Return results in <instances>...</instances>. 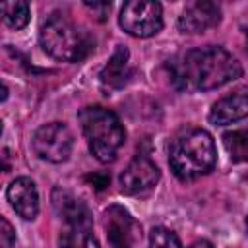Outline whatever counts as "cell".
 Here are the masks:
<instances>
[{"label": "cell", "mask_w": 248, "mask_h": 248, "mask_svg": "<svg viewBox=\"0 0 248 248\" xmlns=\"http://www.w3.org/2000/svg\"><path fill=\"white\" fill-rule=\"evenodd\" d=\"M58 248H101L91 225H68L58 238Z\"/></svg>", "instance_id": "14"}, {"label": "cell", "mask_w": 248, "mask_h": 248, "mask_svg": "<svg viewBox=\"0 0 248 248\" xmlns=\"http://www.w3.org/2000/svg\"><path fill=\"white\" fill-rule=\"evenodd\" d=\"M190 248H213V244L209 240H196Z\"/></svg>", "instance_id": "20"}, {"label": "cell", "mask_w": 248, "mask_h": 248, "mask_svg": "<svg viewBox=\"0 0 248 248\" xmlns=\"http://www.w3.org/2000/svg\"><path fill=\"white\" fill-rule=\"evenodd\" d=\"M107 234L112 248H134L141 238L140 225L122 207H110L107 211Z\"/></svg>", "instance_id": "9"}, {"label": "cell", "mask_w": 248, "mask_h": 248, "mask_svg": "<svg viewBox=\"0 0 248 248\" xmlns=\"http://www.w3.org/2000/svg\"><path fill=\"white\" fill-rule=\"evenodd\" d=\"M159 178H161L159 167L147 155L138 153L122 170L120 186H122V192L128 196H145L155 188Z\"/></svg>", "instance_id": "7"}, {"label": "cell", "mask_w": 248, "mask_h": 248, "mask_svg": "<svg viewBox=\"0 0 248 248\" xmlns=\"http://www.w3.org/2000/svg\"><path fill=\"white\" fill-rule=\"evenodd\" d=\"M78 118H79V124H81V130L87 140L91 155L101 163L114 161V157L126 138L120 118L112 110H108L101 105L83 107L79 110Z\"/></svg>", "instance_id": "3"}, {"label": "cell", "mask_w": 248, "mask_h": 248, "mask_svg": "<svg viewBox=\"0 0 248 248\" xmlns=\"http://www.w3.org/2000/svg\"><path fill=\"white\" fill-rule=\"evenodd\" d=\"M39 43L48 56L60 62H79L93 46L91 37L62 14H52L43 21Z\"/></svg>", "instance_id": "4"}, {"label": "cell", "mask_w": 248, "mask_h": 248, "mask_svg": "<svg viewBox=\"0 0 248 248\" xmlns=\"http://www.w3.org/2000/svg\"><path fill=\"white\" fill-rule=\"evenodd\" d=\"M2 19L12 29H23L29 23V4L27 2H4L0 6Z\"/></svg>", "instance_id": "16"}, {"label": "cell", "mask_w": 248, "mask_h": 248, "mask_svg": "<svg viewBox=\"0 0 248 248\" xmlns=\"http://www.w3.org/2000/svg\"><path fill=\"white\" fill-rule=\"evenodd\" d=\"M221 21V8L209 0H198L190 4L178 17V29L182 33H203Z\"/></svg>", "instance_id": "8"}, {"label": "cell", "mask_w": 248, "mask_h": 248, "mask_svg": "<svg viewBox=\"0 0 248 248\" xmlns=\"http://www.w3.org/2000/svg\"><path fill=\"white\" fill-rule=\"evenodd\" d=\"M120 27L132 37H151L163 27V6L149 0H132L126 2L118 16Z\"/></svg>", "instance_id": "5"}, {"label": "cell", "mask_w": 248, "mask_h": 248, "mask_svg": "<svg viewBox=\"0 0 248 248\" xmlns=\"http://www.w3.org/2000/svg\"><path fill=\"white\" fill-rule=\"evenodd\" d=\"M215 161V141L203 128H184L172 138L169 145L170 170L182 182H190L211 172Z\"/></svg>", "instance_id": "2"}, {"label": "cell", "mask_w": 248, "mask_h": 248, "mask_svg": "<svg viewBox=\"0 0 248 248\" xmlns=\"http://www.w3.org/2000/svg\"><path fill=\"white\" fill-rule=\"evenodd\" d=\"M85 8H89L91 12H97L99 14V19L103 21L105 19V14L110 10V4H97V2L95 4H89V2H85Z\"/></svg>", "instance_id": "19"}, {"label": "cell", "mask_w": 248, "mask_h": 248, "mask_svg": "<svg viewBox=\"0 0 248 248\" xmlns=\"http://www.w3.org/2000/svg\"><path fill=\"white\" fill-rule=\"evenodd\" d=\"M128 48L118 45L116 50L112 52L110 60L107 62V66L103 68L101 72V81L112 89H118L126 83L128 76H130V70H128Z\"/></svg>", "instance_id": "13"}, {"label": "cell", "mask_w": 248, "mask_h": 248, "mask_svg": "<svg viewBox=\"0 0 248 248\" xmlns=\"http://www.w3.org/2000/svg\"><path fill=\"white\" fill-rule=\"evenodd\" d=\"M246 52H248V29H246Z\"/></svg>", "instance_id": "21"}, {"label": "cell", "mask_w": 248, "mask_h": 248, "mask_svg": "<svg viewBox=\"0 0 248 248\" xmlns=\"http://www.w3.org/2000/svg\"><path fill=\"white\" fill-rule=\"evenodd\" d=\"M170 78L180 89L209 91L242 76L240 62L223 46L207 45L190 48L169 64Z\"/></svg>", "instance_id": "1"}, {"label": "cell", "mask_w": 248, "mask_h": 248, "mask_svg": "<svg viewBox=\"0 0 248 248\" xmlns=\"http://www.w3.org/2000/svg\"><path fill=\"white\" fill-rule=\"evenodd\" d=\"M246 227H248V219H246Z\"/></svg>", "instance_id": "22"}, {"label": "cell", "mask_w": 248, "mask_h": 248, "mask_svg": "<svg viewBox=\"0 0 248 248\" xmlns=\"http://www.w3.org/2000/svg\"><path fill=\"white\" fill-rule=\"evenodd\" d=\"M14 246H16L14 227L6 217H0V248H14Z\"/></svg>", "instance_id": "18"}, {"label": "cell", "mask_w": 248, "mask_h": 248, "mask_svg": "<svg viewBox=\"0 0 248 248\" xmlns=\"http://www.w3.org/2000/svg\"><path fill=\"white\" fill-rule=\"evenodd\" d=\"M6 198L12 205V209L25 221H31L39 213V192L31 178L19 176L10 182L6 190Z\"/></svg>", "instance_id": "10"}, {"label": "cell", "mask_w": 248, "mask_h": 248, "mask_svg": "<svg viewBox=\"0 0 248 248\" xmlns=\"http://www.w3.org/2000/svg\"><path fill=\"white\" fill-rule=\"evenodd\" d=\"M52 207L68 225H91L89 207L64 188L52 190Z\"/></svg>", "instance_id": "12"}, {"label": "cell", "mask_w": 248, "mask_h": 248, "mask_svg": "<svg viewBox=\"0 0 248 248\" xmlns=\"http://www.w3.org/2000/svg\"><path fill=\"white\" fill-rule=\"evenodd\" d=\"M248 116V93L246 91H234L231 95L221 97L217 103H213L209 110V122L217 126L232 124Z\"/></svg>", "instance_id": "11"}, {"label": "cell", "mask_w": 248, "mask_h": 248, "mask_svg": "<svg viewBox=\"0 0 248 248\" xmlns=\"http://www.w3.org/2000/svg\"><path fill=\"white\" fill-rule=\"evenodd\" d=\"M223 143L231 155V161L234 163L248 161V128H238L223 134Z\"/></svg>", "instance_id": "15"}, {"label": "cell", "mask_w": 248, "mask_h": 248, "mask_svg": "<svg viewBox=\"0 0 248 248\" xmlns=\"http://www.w3.org/2000/svg\"><path fill=\"white\" fill-rule=\"evenodd\" d=\"M149 248H182L178 234L167 227H153L149 232Z\"/></svg>", "instance_id": "17"}, {"label": "cell", "mask_w": 248, "mask_h": 248, "mask_svg": "<svg viewBox=\"0 0 248 248\" xmlns=\"http://www.w3.org/2000/svg\"><path fill=\"white\" fill-rule=\"evenodd\" d=\"M31 143H33V151L39 159L48 161V163H62L72 153L74 136L66 124L48 122L35 130Z\"/></svg>", "instance_id": "6"}]
</instances>
